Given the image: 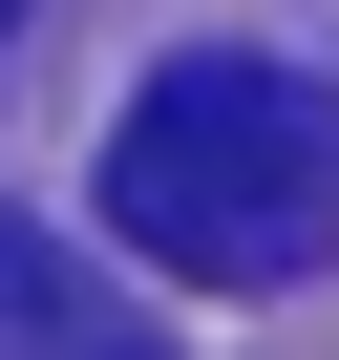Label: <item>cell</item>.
<instances>
[{
  "mask_svg": "<svg viewBox=\"0 0 339 360\" xmlns=\"http://www.w3.org/2000/svg\"><path fill=\"white\" fill-rule=\"evenodd\" d=\"M106 233H127L148 276L297 297V276L339 255V85H318V64H255V43L148 64V106L106 127Z\"/></svg>",
  "mask_w": 339,
  "mask_h": 360,
  "instance_id": "6da1fadb",
  "label": "cell"
},
{
  "mask_svg": "<svg viewBox=\"0 0 339 360\" xmlns=\"http://www.w3.org/2000/svg\"><path fill=\"white\" fill-rule=\"evenodd\" d=\"M0 64H22V0H0Z\"/></svg>",
  "mask_w": 339,
  "mask_h": 360,
  "instance_id": "3957f363",
  "label": "cell"
},
{
  "mask_svg": "<svg viewBox=\"0 0 339 360\" xmlns=\"http://www.w3.org/2000/svg\"><path fill=\"white\" fill-rule=\"evenodd\" d=\"M0 360H170V339H148L85 255H43L22 212H0Z\"/></svg>",
  "mask_w": 339,
  "mask_h": 360,
  "instance_id": "7a4b0ae2",
  "label": "cell"
}]
</instances>
